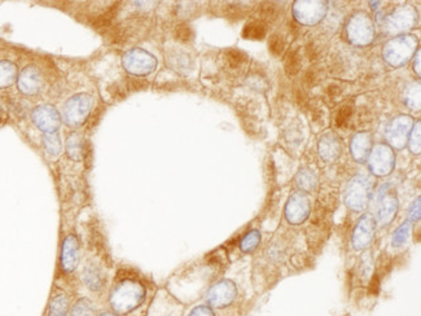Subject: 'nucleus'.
<instances>
[{
  "label": "nucleus",
  "mask_w": 421,
  "mask_h": 316,
  "mask_svg": "<svg viewBox=\"0 0 421 316\" xmlns=\"http://www.w3.org/2000/svg\"><path fill=\"white\" fill-rule=\"evenodd\" d=\"M147 289L143 282L136 278L122 276L118 272L108 295V306L116 314L127 316L143 305Z\"/></svg>",
  "instance_id": "nucleus-1"
},
{
  "label": "nucleus",
  "mask_w": 421,
  "mask_h": 316,
  "mask_svg": "<svg viewBox=\"0 0 421 316\" xmlns=\"http://www.w3.org/2000/svg\"><path fill=\"white\" fill-rule=\"evenodd\" d=\"M94 105L89 93H77L67 100L64 106V120L70 126H79L86 121Z\"/></svg>",
  "instance_id": "nucleus-2"
},
{
  "label": "nucleus",
  "mask_w": 421,
  "mask_h": 316,
  "mask_svg": "<svg viewBox=\"0 0 421 316\" xmlns=\"http://www.w3.org/2000/svg\"><path fill=\"white\" fill-rule=\"evenodd\" d=\"M369 199H371V183L363 177H355L346 188L345 203L352 210L362 212L366 209Z\"/></svg>",
  "instance_id": "nucleus-3"
},
{
  "label": "nucleus",
  "mask_w": 421,
  "mask_h": 316,
  "mask_svg": "<svg viewBox=\"0 0 421 316\" xmlns=\"http://www.w3.org/2000/svg\"><path fill=\"white\" fill-rule=\"evenodd\" d=\"M237 297V288L235 282L224 279L215 282L206 293V304L211 308H226L233 304Z\"/></svg>",
  "instance_id": "nucleus-4"
},
{
  "label": "nucleus",
  "mask_w": 421,
  "mask_h": 316,
  "mask_svg": "<svg viewBox=\"0 0 421 316\" xmlns=\"http://www.w3.org/2000/svg\"><path fill=\"white\" fill-rule=\"evenodd\" d=\"M157 61L155 56L148 54L144 49L135 48L129 51L123 56V67L135 76H145L152 73L155 69Z\"/></svg>",
  "instance_id": "nucleus-5"
},
{
  "label": "nucleus",
  "mask_w": 421,
  "mask_h": 316,
  "mask_svg": "<svg viewBox=\"0 0 421 316\" xmlns=\"http://www.w3.org/2000/svg\"><path fill=\"white\" fill-rule=\"evenodd\" d=\"M33 122L41 131L45 134L57 133L61 124V115L58 111L52 105H39L36 106L32 114Z\"/></svg>",
  "instance_id": "nucleus-6"
},
{
  "label": "nucleus",
  "mask_w": 421,
  "mask_h": 316,
  "mask_svg": "<svg viewBox=\"0 0 421 316\" xmlns=\"http://www.w3.org/2000/svg\"><path fill=\"white\" fill-rule=\"evenodd\" d=\"M79 253L80 244L74 234H69L64 237L61 245V256H60V269L65 273H73L79 264Z\"/></svg>",
  "instance_id": "nucleus-7"
},
{
  "label": "nucleus",
  "mask_w": 421,
  "mask_h": 316,
  "mask_svg": "<svg viewBox=\"0 0 421 316\" xmlns=\"http://www.w3.org/2000/svg\"><path fill=\"white\" fill-rule=\"evenodd\" d=\"M83 285L92 293H101L107 285V275L99 262L89 260L80 272Z\"/></svg>",
  "instance_id": "nucleus-8"
},
{
  "label": "nucleus",
  "mask_w": 421,
  "mask_h": 316,
  "mask_svg": "<svg viewBox=\"0 0 421 316\" xmlns=\"http://www.w3.org/2000/svg\"><path fill=\"white\" fill-rule=\"evenodd\" d=\"M310 215V200L305 193H294L290 196L287 207L285 216L289 223L299 225L305 222Z\"/></svg>",
  "instance_id": "nucleus-9"
},
{
  "label": "nucleus",
  "mask_w": 421,
  "mask_h": 316,
  "mask_svg": "<svg viewBox=\"0 0 421 316\" xmlns=\"http://www.w3.org/2000/svg\"><path fill=\"white\" fill-rule=\"evenodd\" d=\"M389 184L381 187L378 192V206H377V218L378 222L384 226L389 225L398 212V200L397 196L389 191Z\"/></svg>",
  "instance_id": "nucleus-10"
},
{
  "label": "nucleus",
  "mask_w": 421,
  "mask_h": 316,
  "mask_svg": "<svg viewBox=\"0 0 421 316\" xmlns=\"http://www.w3.org/2000/svg\"><path fill=\"white\" fill-rule=\"evenodd\" d=\"M19 90L26 96H34L39 93L43 87V77L38 69L30 65L23 69L17 77Z\"/></svg>",
  "instance_id": "nucleus-11"
},
{
  "label": "nucleus",
  "mask_w": 421,
  "mask_h": 316,
  "mask_svg": "<svg viewBox=\"0 0 421 316\" xmlns=\"http://www.w3.org/2000/svg\"><path fill=\"white\" fill-rule=\"evenodd\" d=\"M374 235H375V221L372 215H363L355 227L353 238H352L353 247L356 250L368 248L374 240Z\"/></svg>",
  "instance_id": "nucleus-12"
},
{
  "label": "nucleus",
  "mask_w": 421,
  "mask_h": 316,
  "mask_svg": "<svg viewBox=\"0 0 421 316\" xmlns=\"http://www.w3.org/2000/svg\"><path fill=\"white\" fill-rule=\"evenodd\" d=\"M70 307H72V302H70L69 294L63 291H57L52 294L48 302L47 316H69Z\"/></svg>",
  "instance_id": "nucleus-13"
},
{
  "label": "nucleus",
  "mask_w": 421,
  "mask_h": 316,
  "mask_svg": "<svg viewBox=\"0 0 421 316\" xmlns=\"http://www.w3.org/2000/svg\"><path fill=\"white\" fill-rule=\"evenodd\" d=\"M384 149H385V147L377 148L372 155V158H371V170L376 175H387L393 169V156L388 149L385 156L382 158Z\"/></svg>",
  "instance_id": "nucleus-14"
},
{
  "label": "nucleus",
  "mask_w": 421,
  "mask_h": 316,
  "mask_svg": "<svg viewBox=\"0 0 421 316\" xmlns=\"http://www.w3.org/2000/svg\"><path fill=\"white\" fill-rule=\"evenodd\" d=\"M409 127H410V118L407 117L397 118L393 124H390L388 128V137L391 140V143H394L398 147H402L403 139L406 140Z\"/></svg>",
  "instance_id": "nucleus-15"
},
{
  "label": "nucleus",
  "mask_w": 421,
  "mask_h": 316,
  "mask_svg": "<svg viewBox=\"0 0 421 316\" xmlns=\"http://www.w3.org/2000/svg\"><path fill=\"white\" fill-rule=\"evenodd\" d=\"M98 305L89 297H79L70 307L69 316H98Z\"/></svg>",
  "instance_id": "nucleus-16"
},
{
  "label": "nucleus",
  "mask_w": 421,
  "mask_h": 316,
  "mask_svg": "<svg viewBox=\"0 0 421 316\" xmlns=\"http://www.w3.org/2000/svg\"><path fill=\"white\" fill-rule=\"evenodd\" d=\"M67 156L72 158L73 161H80L86 153L83 137L77 133H73L72 135L67 136Z\"/></svg>",
  "instance_id": "nucleus-17"
},
{
  "label": "nucleus",
  "mask_w": 421,
  "mask_h": 316,
  "mask_svg": "<svg viewBox=\"0 0 421 316\" xmlns=\"http://www.w3.org/2000/svg\"><path fill=\"white\" fill-rule=\"evenodd\" d=\"M17 80V67L7 60L0 61V89L10 87Z\"/></svg>",
  "instance_id": "nucleus-18"
},
{
  "label": "nucleus",
  "mask_w": 421,
  "mask_h": 316,
  "mask_svg": "<svg viewBox=\"0 0 421 316\" xmlns=\"http://www.w3.org/2000/svg\"><path fill=\"white\" fill-rule=\"evenodd\" d=\"M266 25L259 20H255L245 25L244 30H243V36L246 39H255L259 41L263 39L266 36Z\"/></svg>",
  "instance_id": "nucleus-19"
},
{
  "label": "nucleus",
  "mask_w": 421,
  "mask_h": 316,
  "mask_svg": "<svg viewBox=\"0 0 421 316\" xmlns=\"http://www.w3.org/2000/svg\"><path fill=\"white\" fill-rule=\"evenodd\" d=\"M223 60H224V64L230 69H239L241 68L246 63L248 57L245 55L244 52L239 51V49H227L224 51L223 54Z\"/></svg>",
  "instance_id": "nucleus-20"
},
{
  "label": "nucleus",
  "mask_w": 421,
  "mask_h": 316,
  "mask_svg": "<svg viewBox=\"0 0 421 316\" xmlns=\"http://www.w3.org/2000/svg\"><path fill=\"white\" fill-rule=\"evenodd\" d=\"M296 181H297L299 188H302L303 191H312L316 187L318 177L310 170L303 169L299 171Z\"/></svg>",
  "instance_id": "nucleus-21"
},
{
  "label": "nucleus",
  "mask_w": 421,
  "mask_h": 316,
  "mask_svg": "<svg viewBox=\"0 0 421 316\" xmlns=\"http://www.w3.org/2000/svg\"><path fill=\"white\" fill-rule=\"evenodd\" d=\"M43 144H45V150H47L48 155L58 156L61 153L63 144H61L60 135L57 133L45 134V136H43Z\"/></svg>",
  "instance_id": "nucleus-22"
},
{
  "label": "nucleus",
  "mask_w": 421,
  "mask_h": 316,
  "mask_svg": "<svg viewBox=\"0 0 421 316\" xmlns=\"http://www.w3.org/2000/svg\"><path fill=\"white\" fill-rule=\"evenodd\" d=\"M259 242H261V234H259V231L253 229V231L248 232V234L243 237V240H241V242H240V249H241L244 253H250V251H253V250L257 249V247L259 245Z\"/></svg>",
  "instance_id": "nucleus-23"
},
{
  "label": "nucleus",
  "mask_w": 421,
  "mask_h": 316,
  "mask_svg": "<svg viewBox=\"0 0 421 316\" xmlns=\"http://www.w3.org/2000/svg\"><path fill=\"white\" fill-rule=\"evenodd\" d=\"M284 65H285V71L288 76H294L297 74L301 69V56H299V51L293 49V51H289L284 60Z\"/></svg>",
  "instance_id": "nucleus-24"
},
{
  "label": "nucleus",
  "mask_w": 421,
  "mask_h": 316,
  "mask_svg": "<svg viewBox=\"0 0 421 316\" xmlns=\"http://www.w3.org/2000/svg\"><path fill=\"white\" fill-rule=\"evenodd\" d=\"M409 235H410V222H404L403 225H400L397 228V231L393 235V240H391L393 247H396V248L402 247L407 241Z\"/></svg>",
  "instance_id": "nucleus-25"
},
{
  "label": "nucleus",
  "mask_w": 421,
  "mask_h": 316,
  "mask_svg": "<svg viewBox=\"0 0 421 316\" xmlns=\"http://www.w3.org/2000/svg\"><path fill=\"white\" fill-rule=\"evenodd\" d=\"M277 8L274 3H262L259 7V21H274L277 19Z\"/></svg>",
  "instance_id": "nucleus-26"
},
{
  "label": "nucleus",
  "mask_w": 421,
  "mask_h": 316,
  "mask_svg": "<svg viewBox=\"0 0 421 316\" xmlns=\"http://www.w3.org/2000/svg\"><path fill=\"white\" fill-rule=\"evenodd\" d=\"M174 34H175V38H177V41L183 42V43H188V42L193 39V30L187 23H179V25H177Z\"/></svg>",
  "instance_id": "nucleus-27"
},
{
  "label": "nucleus",
  "mask_w": 421,
  "mask_h": 316,
  "mask_svg": "<svg viewBox=\"0 0 421 316\" xmlns=\"http://www.w3.org/2000/svg\"><path fill=\"white\" fill-rule=\"evenodd\" d=\"M268 47H270V51L272 52V55L279 56V55L283 54V51L285 48V43H284V41H283V38L280 35L274 34L270 38Z\"/></svg>",
  "instance_id": "nucleus-28"
},
{
  "label": "nucleus",
  "mask_w": 421,
  "mask_h": 316,
  "mask_svg": "<svg viewBox=\"0 0 421 316\" xmlns=\"http://www.w3.org/2000/svg\"><path fill=\"white\" fill-rule=\"evenodd\" d=\"M352 114H353V106L352 105H345V106H343L338 111L337 117H336L337 127H343V126L347 124L350 121V118H352Z\"/></svg>",
  "instance_id": "nucleus-29"
},
{
  "label": "nucleus",
  "mask_w": 421,
  "mask_h": 316,
  "mask_svg": "<svg viewBox=\"0 0 421 316\" xmlns=\"http://www.w3.org/2000/svg\"><path fill=\"white\" fill-rule=\"evenodd\" d=\"M187 316H215V313L210 306L199 305L193 307Z\"/></svg>",
  "instance_id": "nucleus-30"
},
{
  "label": "nucleus",
  "mask_w": 421,
  "mask_h": 316,
  "mask_svg": "<svg viewBox=\"0 0 421 316\" xmlns=\"http://www.w3.org/2000/svg\"><path fill=\"white\" fill-rule=\"evenodd\" d=\"M409 218H410L411 222L419 221V218H420V197H418L416 203H413V205L411 206Z\"/></svg>",
  "instance_id": "nucleus-31"
},
{
  "label": "nucleus",
  "mask_w": 421,
  "mask_h": 316,
  "mask_svg": "<svg viewBox=\"0 0 421 316\" xmlns=\"http://www.w3.org/2000/svg\"><path fill=\"white\" fill-rule=\"evenodd\" d=\"M327 93H328V96H330L332 100H336V99H338V98L341 96L343 89H341L338 84H331V86L327 89Z\"/></svg>",
  "instance_id": "nucleus-32"
},
{
  "label": "nucleus",
  "mask_w": 421,
  "mask_h": 316,
  "mask_svg": "<svg viewBox=\"0 0 421 316\" xmlns=\"http://www.w3.org/2000/svg\"><path fill=\"white\" fill-rule=\"evenodd\" d=\"M303 82H305L309 87H310V86H314L315 82H316V74H315V71H314V70H307V71L305 73Z\"/></svg>",
  "instance_id": "nucleus-33"
},
{
  "label": "nucleus",
  "mask_w": 421,
  "mask_h": 316,
  "mask_svg": "<svg viewBox=\"0 0 421 316\" xmlns=\"http://www.w3.org/2000/svg\"><path fill=\"white\" fill-rule=\"evenodd\" d=\"M98 316H120V315H118V314H116L114 311H111V310H109V308H108V310H101V311H99V314H98Z\"/></svg>",
  "instance_id": "nucleus-34"
},
{
  "label": "nucleus",
  "mask_w": 421,
  "mask_h": 316,
  "mask_svg": "<svg viewBox=\"0 0 421 316\" xmlns=\"http://www.w3.org/2000/svg\"><path fill=\"white\" fill-rule=\"evenodd\" d=\"M7 118H8V117H7V113L4 112V109L0 108V124H6V122H7Z\"/></svg>",
  "instance_id": "nucleus-35"
}]
</instances>
